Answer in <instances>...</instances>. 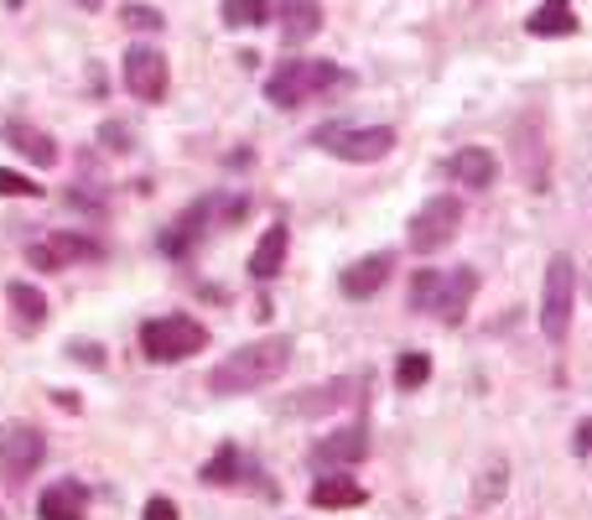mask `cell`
I'll list each match as a JSON object with an SVG mask.
<instances>
[{
    "instance_id": "19",
    "label": "cell",
    "mask_w": 592,
    "mask_h": 520,
    "mask_svg": "<svg viewBox=\"0 0 592 520\" xmlns=\"http://www.w3.org/2000/svg\"><path fill=\"white\" fill-rule=\"evenodd\" d=\"M447 177H453L457 188H494L499 162L489 156V146H463V152L447 156Z\"/></svg>"
},
{
    "instance_id": "12",
    "label": "cell",
    "mask_w": 592,
    "mask_h": 520,
    "mask_svg": "<svg viewBox=\"0 0 592 520\" xmlns=\"http://www.w3.org/2000/svg\"><path fill=\"white\" fill-rule=\"evenodd\" d=\"M42 458H48V437L37 433V427L17 422V427H6V433H0V474H6L11 485L32 479L37 468H42Z\"/></svg>"
},
{
    "instance_id": "23",
    "label": "cell",
    "mask_w": 592,
    "mask_h": 520,
    "mask_svg": "<svg viewBox=\"0 0 592 520\" xmlns=\"http://www.w3.org/2000/svg\"><path fill=\"white\" fill-rule=\"evenodd\" d=\"M307 500L318 505V510H354V505H364V485L343 479V474H328V479H318V485L307 489Z\"/></svg>"
},
{
    "instance_id": "3",
    "label": "cell",
    "mask_w": 592,
    "mask_h": 520,
    "mask_svg": "<svg viewBox=\"0 0 592 520\" xmlns=\"http://www.w3.org/2000/svg\"><path fill=\"white\" fill-rule=\"evenodd\" d=\"M339 84H343L339 63H328V58H291V63H281V69L266 79V100H271L276 110H297V104H307L312 94L339 89Z\"/></svg>"
},
{
    "instance_id": "33",
    "label": "cell",
    "mask_w": 592,
    "mask_h": 520,
    "mask_svg": "<svg viewBox=\"0 0 592 520\" xmlns=\"http://www.w3.org/2000/svg\"><path fill=\"white\" fill-rule=\"evenodd\" d=\"M73 360L89 364V370H104V349H100V344H84V339H79V344H73Z\"/></svg>"
},
{
    "instance_id": "25",
    "label": "cell",
    "mask_w": 592,
    "mask_h": 520,
    "mask_svg": "<svg viewBox=\"0 0 592 520\" xmlns=\"http://www.w3.org/2000/svg\"><path fill=\"white\" fill-rule=\"evenodd\" d=\"M224 27H266L271 21V0H224Z\"/></svg>"
},
{
    "instance_id": "34",
    "label": "cell",
    "mask_w": 592,
    "mask_h": 520,
    "mask_svg": "<svg viewBox=\"0 0 592 520\" xmlns=\"http://www.w3.org/2000/svg\"><path fill=\"white\" fill-rule=\"evenodd\" d=\"M572 448H577V453H592V416H588V422H582V427H577Z\"/></svg>"
},
{
    "instance_id": "24",
    "label": "cell",
    "mask_w": 592,
    "mask_h": 520,
    "mask_svg": "<svg viewBox=\"0 0 592 520\" xmlns=\"http://www.w3.org/2000/svg\"><path fill=\"white\" fill-rule=\"evenodd\" d=\"M525 32L530 37H572L577 32L572 0H541V6L530 11V21H525Z\"/></svg>"
},
{
    "instance_id": "17",
    "label": "cell",
    "mask_w": 592,
    "mask_h": 520,
    "mask_svg": "<svg viewBox=\"0 0 592 520\" xmlns=\"http://www.w3.org/2000/svg\"><path fill=\"white\" fill-rule=\"evenodd\" d=\"M390 271H395V256H390V250H380V256L354 260V266H349V271L339 277V287H343V297H354V302H364V297H374L380 287H385Z\"/></svg>"
},
{
    "instance_id": "29",
    "label": "cell",
    "mask_w": 592,
    "mask_h": 520,
    "mask_svg": "<svg viewBox=\"0 0 592 520\" xmlns=\"http://www.w3.org/2000/svg\"><path fill=\"white\" fill-rule=\"evenodd\" d=\"M0 198H42V188H37L32 177L11 173V167H0Z\"/></svg>"
},
{
    "instance_id": "4",
    "label": "cell",
    "mask_w": 592,
    "mask_h": 520,
    "mask_svg": "<svg viewBox=\"0 0 592 520\" xmlns=\"http://www.w3.org/2000/svg\"><path fill=\"white\" fill-rule=\"evenodd\" d=\"M141 349L152 364H177V360H193L208 349V329L187 312H167V318H152L141 323Z\"/></svg>"
},
{
    "instance_id": "30",
    "label": "cell",
    "mask_w": 592,
    "mask_h": 520,
    "mask_svg": "<svg viewBox=\"0 0 592 520\" xmlns=\"http://www.w3.org/2000/svg\"><path fill=\"white\" fill-rule=\"evenodd\" d=\"M100 146H104V152H115V156H125V152H131V125H125V121H104L100 125Z\"/></svg>"
},
{
    "instance_id": "10",
    "label": "cell",
    "mask_w": 592,
    "mask_h": 520,
    "mask_svg": "<svg viewBox=\"0 0 592 520\" xmlns=\"http://www.w3.org/2000/svg\"><path fill=\"white\" fill-rule=\"evenodd\" d=\"M364 385H370L364 375H339V381L307 385V391H297V396L281 401V412L287 416H333V412H343V406H354Z\"/></svg>"
},
{
    "instance_id": "26",
    "label": "cell",
    "mask_w": 592,
    "mask_h": 520,
    "mask_svg": "<svg viewBox=\"0 0 592 520\" xmlns=\"http://www.w3.org/2000/svg\"><path fill=\"white\" fill-rule=\"evenodd\" d=\"M426 381H432V354H422V349L401 354V364H395V385H401V391H422Z\"/></svg>"
},
{
    "instance_id": "18",
    "label": "cell",
    "mask_w": 592,
    "mask_h": 520,
    "mask_svg": "<svg viewBox=\"0 0 592 520\" xmlns=\"http://www.w3.org/2000/svg\"><path fill=\"white\" fill-rule=\"evenodd\" d=\"M84 516H89V489L79 479H58L37 500V520H84Z\"/></svg>"
},
{
    "instance_id": "8",
    "label": "cell",
    "mask_w": 592,
    "mask_h": 520,
    "mask_svg": "<svg viewBox=\"0 0 592 520\" xmlns=\"http://www.w3.org/2000/svg\"><path fill=\"white\" fill-rule=\"evenodd\" d=\"M94 260H104V245L94 235H79V229H52L48 240L27 245L32 271H69V266H94Z\"/></svg>"
},
{
    "instance_id": "11",
    "label": "cell",
    "mask_w": 592,
    "mask_h": 520,
    "mask_svg": "<svg viewBox=\"0 0 592 520\" xmlns=\"http://www.w3.org/2000/svg\"><path fill=\"white\" fill-rule=\"evenodd\" d=\"M120 79H125V89H131L141 104H162L167 100V84H172V69L156 48H141L136 42V48L125 52V63H120Z\"/></svg>"
},
{
    "instance_id": "27",
    "label": "cell",
    "mask_w": 592,
    "mask_h": 520,
    "mask_svg": "<svg viewBox=\"0 0 592 520\" xmlns=\"http://www.w3.org/2000/svg\"><path fill=\"white\" fill-rule=\"evenodd\" d=\"M120 27H131V32H162V27H167V17H162L156 6L125 0V6H120Z\"/></svg>"
},
{
    "instance_id": "13",
    "label": "cell",
    "mask_w": 592,
    "mask_h": 520,
    "mask_svg": "<svg viewBox=\"0 0 592 520\" xmlns=\"http://www.w3.org/2000/svg\"><path fill=\"white\" fill-rule=\"evenodd\" d=\"M198 479H204L208 489H239V485H250V489H260V495H276V489L266 485V474H260V468H255L250 458L239 453V443H224V448L204 464V474H198Z\"/></svg>"
},
{
    "instance_id": "37",
    "label": "cell",
    "mask_w": 592,
    "mask_h": 520,
    "mask_svg": "<svg viewBox=\"0 0 592 520\" xmlns=\"http://www.w3.org/2000/svg\"><path fill=\"white\" fill-rule=\"evenodd\" d=\"M0 520H6V510H0Z\"/></svg>"
},
{
    "instance_id": "6",
    "label": "cell",
    "mask_w": 592,
    "mask_h": 520,
    "mask_svg": "<svg viewBox=\"0 0 592 520\" xmlns=\"http://www.w3.org/2000/svg\"><path fill=\"white\" fill-rule=\"evenodd\" d=\"M457 225H463V198L457 193H437V198H426L416 208V219L406 225V245L416 256H432V250H442V245L453 240Z\"/></svg>"
},
{
    "instance_id": "16",
    "label": "cell",
    "mask_w": 592,
    "mask_h": 520,
    "mask_svg": "<svg viewBox=\"0 0 592 520\" xmlns=\"http://www.w3.org/2000/svg\"><path fill=\"white\" fill-rule=\"evenodd\" d=\"M0 136H6V146L17 156H27L32 167H58V162H63V146H58L48 131H37V125H27V121H6Z\"/></svg>"
},
{
    "instance_id": "7",
    "label": "cell",
    "mask_w": 592,
    "mask_h": 520,
    "mask_svg": "<svg viewBox=\"0 0 592 520\" xmlns=\"http://www.w3.org/2000/svg\"><path fill=\"white\" fill-rule=\"evenodd\" d=\"M572 308H577V266L572 256H551V266H546V297H541V333L551 344L567 339Z\"/></svg>"
},
{
    "instance_id": "15",
    "label": "cell",
    "mask_w": 592,
    "mask_h": 520,
    "mask_svg": "<svg viewBox=\"0 0 592 520\" xmlns=\"http://www.w3.org/2000/svg\"><path fill=\"white\" fill-rule=\"evenodd\" d=\"M474 297H478V271H474V266H453V271H442L432 318H442L447 329H457V323L468 318V308H474Z\"/></svg>"
},
{
    "instance_id": "35",
    "label": "cell",
    "mask_w": 592,
    "mask_h": 520,
    "mask_svg": "<svg viewBox=\"0 0 592 520\" xmlns=\"http://www.w3.org/2000/svg\"><path fill=\"white\" fill-rule=\"evenodd\" d=\"M73 6H84V11H100L104 0H73Z\"/></svg>"
},
{
    "instance_id": "31",
    "label": "cell",
    "mask_w": 592,
    "mask_h": 520,
    "mask_svg": "<svg viewBox=\"0 0 592 520\" xmlns=\"http://www.w3.org/2000/svg\"><path fill=\"white\" fill-rule=\"evenodd\" d=\"M499 495H505V464H494L489 474H484V485L474 489V500H478V505H494Z\"/></svg>"
},
{
    "instance_id": "22",
    "label": "cell",
    "mask_w": 592,
    "mask_h": 520,
    "mask_svg": "<svg viewBox=\"0 0 592 520\" xmlns=\"http://www.w3.org/2000/svg\"><path fill=\"white\" fill-rule=\"evenodd\" d=\"M287 250H291L287 225H271L266 235H260V245H255L250 277H255V281H276V277H281V266H287Z\"/></svg>"
},
{
    "instance_id": "20",
    "label": "cell",
    "mask_w": 592,
    "mask_h": 520,
    "mask_svg": "<svg viewBox=\"0 0 592 520\" xmlns=\"http://www.w3.org/2000/svg\"><path fill=\"white\" fill-rule=\"evenodd\" d=\"M6 308H11L17 333H37L48 323V297H42V287H32V281H11V287H6Z\"/></svg>"
},
{
    "instance_id": "14",
    "label": "cell",
    "mask_w": 592,
    "mask_h": 520,
    "mask_svg": "<svg viewBox=\"0 0 592 520\" xmlns=\"http://www.w3.org/2000/svg\"><path fill=\"white\" fill-rule=\"evenodd\" d=\"M364 453H370V433L364 427H343V433L318 437L312 453H307V464L318 468V474H339V468L364 464Z\"/></svg>"
},
{
    "instance_id": "28",
    "label": "cell",
    "mask_w": 592,
    "mask_h": 520,
    "mask_svg": "<svg viewBox=\"0 0 592 520\" xmlns=\"http://www.w3.org/2000/svg\"><path fill=\"white\" fill-rule=\"evenodd\" d=\"M437 287H442V271H437V266L416 271V277H411V312H432V302H437Z\"/></svg>"
},
{
    "instance_id": "9",
    "label": "cell",
    "mask_w": 592,
    "mask_h": 520,
    "mask_svg": "<svg viewBox=\"0 0 592 520\" xmlns=\"http://www.w3.org/2000/svg\"><path fill=\"white\" fill-rule=\"evenodd\" d=\"M515 173L530 183L536 193H546L551 183V156H546V115L541 110H525L520 121H515Z\"/></svg>"
},
{
    "instance_id": "1",
    "label": "cell",
    "mask_w": 592,
    "mask_h": 520,
    "mask_svg": "<svg viewBox=\"0 0 592 520\" xmlns=\"http://www.w3.org/2000/svg\"><path fill=\"white\" fill-rule=\"evenodd\" d=\"M287 364H291V339H281V333L255 339V344H239L235 354H224V364H214L208 391L214 396H250V391H266L271 381H281Z\"/></svg>"
},
{
    "instance_id": "32",
    "label": "cell",
    "mask_w": 592,
    "mask_h": 520,
    "mask_svg": "<svg viewBox=\"0 0 592 520\" xmlns=\"http://www.w3.org/2000/svg\"><path fill=\"white\" fill-rule=\"evenodd\" d=\"M141 520H177V505H172L167 495H156V500H146V510H141Z\"/></svg>"
},
{
    "instance_id": "21",
    "label": "cell",
    "mask_w": 592,
    "mask_h": 520,
    "mask_svg": "<svg viewBox=\"0 0 592 520\" xmlns=\"http://www.w3.org/2000/svg\"><path fill=\"white\" fill-rule=\"evenodd\" d=\"M271 6H281V42H287V48H302L307 37L322 32L318 0H271Z\"/></svg>"
},
{
    "instance_id": "36",
    "label": "cell",
    "mask_w": 592,
    "mask_h": 520,
    "mask_svg": "<svg viewBox=\"0 0 592 520\" xmlns=\"http://www.w3.org/2000/svg\"><path fill=\"white\" fill-rule=\"evenodd\" d=\"M6 6H11V11H21V6H27V0H6Z\"/></svg>"
},
{
    "instance_id": "5",
    "label": "cell",
    "mask_w": 592,
    "mask_h": 520,
    "mask_svg": "<svg viewBox=\"0 0 592 520\" xmlns=\"http://www.w3.org/2000/svg\"><path fill=\"white\" fill-rule=\"evenodd\" d=\"M312 146H322L339 162H385L395 152V131L390 125H364V131L359 125H318Z\"/></svg>"
},
{
    "instance_id": "2",
    "label": "cell",
    "mask_w": 592,
    "mask_h": 520,
    "mask_svg": "<svg viewBox=\"0 0 592 520\" xmlns=\"http://www.w3.org/2000/svg\"><path fill=\"white\" fill-rule=\"evenodd\" d=\"M250 214V198H229V193H208V198H198V204H187L177 219H172V229L162 235V250H167L172 260H187L198 245L214 235V229H229L239 225Z\"/></svg>"
}]
</instances>
